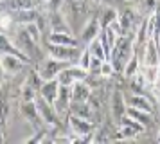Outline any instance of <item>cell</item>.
I'll use <instances>...</instances> for the list:
<instances>
[{
	"label": "cell",
	"mask_w": 160,
	"mask_h": 144,
	"mask_svg": "<svg viewBox=\"0 0 160 144\" xmlns=\"http://www.w3.org/2000/svg\"><path fill=\"white\" fill-rule=\"evenodd\" d=\"M133 54H135V42H133V38L130 34H122L117 38V43L112 49V54H110L108 61H112L117 74H122L124 65L130 61V58Z\"/></svg>",
	"instance_id": "obj_1"
},
{
	"label": "cell",
	"mask_w": 160,
	"mask_h": 144,
	"mask_svg": "<svg viewBox=\"0 0 160 144\" xmlns=\"http://www.w3.org/2000/svg\"><path fill=\"white\" fill-rule=\"evenodd\" d=\"M63 7L67 9V20L70 23L72 31L76 33L78 29H81L85 25V22L90 18V9H88L87 0H67Z\"/></svg>",
	"instance_id": "obj_2"
},
{
	"label": "cell",
	"mask_w": 160,
	"mask_h": 144,
	"mask_svg": "<svg viewBox=\"0 0 160 144\" xmlns=\"http://www.w3.org/2000/svg\"><path fill=\"white\" fill-rule=\"evenodd\" d=\"M45 52H47V56H52L56 59H63V61H68V63H78L81 54L79 47L56 45V43H51V42L45 43Z\"/></svg>",
	"instance_id": "obj_3"
},
{
	"label": "cell",
	"mask_w": 160,
	"mask_h": 144,
	"mask_svg": "<svg viewBox=\"0 0 160 144\" xmlns=\"http://www.w3.org/2000/svg\"><path fill=\"white\" fill-rule=\"evenodd\" d=\"M68 61H63V59H56V58L52 56H47L45 59H42L40 61V65H38V72L42 74V78L47 81V79H56L58 78V74L63 69H67L68 67Z\"/></svg>",
	"instance_id": "obj_4"
},
{
	"label": "cell",
	"mask_w": 160,
	"mask_h": 144,
	"mask_svg": "<svg viewBox=\"0 0 160 144\" xmlns=\"http://www.w3.org/2000/svg\"><path fill=\"white\" fill-rule=\"evenodd\" d=\"M140 22H142V18H140V11H137L135 7L126 6L122 11L119 13V23H121V27H122L124 34L137 33Z\"/></svg>",
	"instance_id": "obj_5"
},
{
	"label": "cell",
	"mask_w": 160,
	"mask_h": 144,
	"mask_svg": "<svg viewBox=\"0 0 160 144\" xmlns=\"http://www.w3.org/2000/svg\"><path fill=\"white\" fill-rule=\"evenodd\" d=\"M13 42H15L16 47L22 50V52H25L31 59H34V58H36V54H38V43L29 36V33L25 31L23 25L18 27V31H16L15 40H13Z\"/></svg>",
	"instance_id": "obj_6"
},
{
	"label": "cell",
	"mask_w": 160,
	"mask_h": 144,
	"mask_svg": "<svg viewBox=\"0 0 160 144\" xmlns=\"http://www.w3.org/2000/svg\"><path fill=\"white\" fill-rule=\"evenodd\" d=\"M36 108L38 112H40V117H42V121H43V124H47V126H58L59 124V114L56 112V108H54V105L52 103H49L47 99H43L40 94L36 95Z\"/></svg>",
	"instance_id": "obj_7"
},
{
	"label": "cell",
	"mask_w": 160,
	"mask_h": 144,
	"mask_svg": "<svg viewBox=\"0 0 160 144\" xmlns=\"http://www.w3.org/2000/svg\"><path fill=\"white\" fill-rule=\"evenodd\" d=\"M67 122H68V126H70V131L78 137H85V135H88V133H94L95 128H97L95 122L88 121V119H83V117L74 115V114H68Z\"/></svg>",
	"instance_id": "obj_8"
},
{
	"label": "cell",
	"mask_w": 160,
	"mask_h": 144,
	"mask_svg": "<svg viewBox=\"0 0 160 144\" xmlns=\"http://www.w3.org/2000/svg\"><path fill=\"white\" fill-rule=\"evenodd\" d=\"M20 112H22L23 119H25V121L34 128V131L40 130V126L43 124L42 117H40V112H38V108H36V101H25V99H22V101H20Z\"/></svg>",
	"instance_id": "obj_9"
},
{
	"label": "cell",
	"mask_w": 160,
	"mask_h": 144,
	"mask_svg": "<svg viewBox=\"0 0 160 144\" xmlns=\"http://www.w3.org/2000/svg\"><path fill=\"white\" fill-rule=\"evenodd\" d=\"M101 31H102V25H101L99 16H90L79 31V40L88 45L92 40H95L97 36L101 34Z\"/></svg>",
	"instance_id": "obj_10"
},
{
	"label": "cell",
	"mask_w": 160,
	"mask_h": 144,
	"mask_svg": "<svg viewBox=\"0 0 160 144\" xmlns=\"http://www.w3.org/2000/svg\"><path fill=\"white\" fill-rule=\"evenodd\" d=\"M126 108H128V103L124 99V94L121 90H113L110 97V110H112V117L115 124H119V121L126 115Z\"/></svg>",
	"instance_id": "obj_11"
},
{
	"label": "cell",
	"mask_w": 160,
	"mask_h": 144,
	"mask_svg": "<svg viewBox=\"0 0 160 144\" xmlns=\"http://www.w3.org/2000/svg\"><path fill=\"white\" fill-rule=\"evenodd\" d=\"M9 18L13 23H18V25H25V23H31V22H38L40 18V11L36 7H31V9H18V11H8Z\"/></svg>",
	"instance_id": "obj_12"
},
{
	"label": "cell",
	"mask_w": 160,
	"mask_h": 144,
	"mask_svg": "<svg viewBox=\"0 0 160 144\" xmlns=\"http://www.w3.org/2000/svg\"><path fill=\"white\" fill-rule=\"evenodd\" d=\"M0 65L6 74H18L25 69V61L16 54H0Z\"/></svg>",
	"instance_id": "obj_13"
},
{
	"label": "cell",
	"mask_w": 160,
	"mask_h": 144,
	"mask_svg": "<svg viewBox=\"0 0 160 144\" xmlns=\"http://www.w3.org/2000/svg\"><path fill=\"white\" fill-rule=\"evenodd\" d=\"M160 63V49H158V42L155 38H149L146 42L144 52H142V65H158Z\"/></svg>",
	"instance_id": "obj_14"
},
{
	"label": "cell",
	"mask_w": 160,
	"mask_h": 144,
	"mask_svg": "<svg viewBox=\"0 0 160 144\" xmlns=\"http://www.w3.org/2000/svg\"><path fill=\"white\" fill-rule=\"evenodd\" d=\"M0 54H16V56L22 58L27 65L31 63V58L27 56L25 52H22V50L18 49V47L15 45V42H13L8 34H4L2 31H0Z\"/></svg>",
	"instance_id": "obj_15"
},
{
	"label": "cell",
	"mask_w": 160,
	"mask_h": 144,
	"mask_svg": "<svg viewBox=\"0 0 160 144\" xmlns=\"http://www.w3.org/2000/svg\"><path fill=\"white\" fill-rule=\"evenodd\" d=\"M90 94H92V86L88 85L87 81H76V83L70 86L72 103H85V101H88Z\"/></svg>",
	"instance_id": "obj_16"
},
{
	"label": "cell",
	"mask_w": 160,
	"mask_h": 144,
	"mask_svg": "<svg viewBox=\"0 0 160 144\" xmlns=\"http://www.w3.org/2000/svg\"><path fill=\"white\" fill-rule=\"evenodd\" d=\"M58 92H59V81L58 79H47V81H43V85L40 86V90H38V94H40L43 99H47L49 103H52V105H54V101L58 97Z\"/></svg>",
	"instance_id": "obj_17"
},
{
	"label": "cell",
	"mask_w": 160,
	"mask_h": 144,
	"mask_svg": "<svg viewBox=\"0 0 160 144\" xmlns=\"http://www.w3.org/2000/svg\"><path fill=\"white\" fill-rule=\"evenodd\" d=\"M47 42L56 45H68V47H79V38H76L74 33H51L47 36Z\"/></svg>",
	"instance_id": "obj_18"
},
{
	"label": "cell",
	"mask_w": 160,
	"mask_h": 144,
	"mask_svg": "<svg viewBox=\"0 0 160 144\" xmlns=\"http://www.w3.org/2000/svg\"><path fill=\"white\" fill-rule=\"evenodd\" d=\"M128 106H135L144 110V112H151L153 114V103L146 94H131L128 97Z\"/></svg>",
	"instance_id": "obj_19"
},
{
	"label": "cell",
	"mask_w": 160,
	"mask_h": 144,
	"mask_svg": "<svg viewBox=\"0 0 160 144\" xmlns=\"http://www.w3.org/2000/svg\"><path fill=\"white\" fill-rule=\"evenodd\" d=\"M126 114L133 117V119H137L140 124H144L146 128L151 124L153 117H151V112H144V110H140V108H135V106H128L126 108Z\"/></svg>",
	"instance_id": "obj_20"
},
{
	"label": "cell",
	"mask_w": 160,
	"mask_h": 144,
	"mask_svg": "<svg viewBox=\"0 0 160 144\" xmlns=\"http://www.w3.org/2000/svg\"><path fill=\"white\" fill-rule=\"evenodd\" d=\"M140 70V59H138V56L137 54H133V56L130 58V61L124 65V70H122V78H126V79H130V78H133L137 72Z\"/></svg>",
	"instance_id": "obj_21"
},
{
	"label": "cell",
	"mask_w": 160,
	"mask_h": 144,
	"mask_svg": "<svg viewBox=\"0 0 160 144\" xmlns=\"http://www.w3.org/2000/svg\"><path fill=\"white\" fill-rule=\"evenodd\" d=\"M99 20H101L102 29L108 27V25H112L115 20H119V11L113 9V7H104V9H102V13L99 14Z\"/></svg>",
	"instance_id": "obj_22"
},
{
	"label": "cell",
	"mask_w": 160,
	"mask_h": 144,
	"mask_svg": "<svg viewBox=\"0 0 160 144\" xmlns=\"http://www.w3.org/2000/svg\"><path fill=\"white\" fill-rule=\"evenodd\" d=\"M88 47H90V50H92V54H94V56H97L99 59H102V61H104V59H108L106 52H104V47H102L101 40H99V36L88 43Z\"/></svg>",
	"instance_id": "obj_23"
},
{
	"label": "cell",
	"mask_w": 160,
	"mask_h": 144,
	"mask_svg": "<svg viewBox=\"0 0 160 144\" xmlns=\"http://www.w3.org/2000/svg\"><path fill=\"white\" fill-rule=\"evenodd\" d=\"M25 27V31L29 33V36L34 40L36 43H40V40H42V29H40V25H38L36 22H31V23H25L23 25Z\"/></svg>",
	"instance_id": "obj_24"
},
{
	"label": "cell",
	"mask_w": 160,
	"mask_h": 144,
	"mask_svg": "<svg viewBox=\"0 0 160 144\" xmlns=\"http://www.w3.org/2000/svg\"><path fill=\"white\" fill-rule=\"evenodd\" d=\"M78 63L85 69V70H88L90 69V63H92V50H90V47H85V49L81 50V54H79V59H78Z\"/></svg>",
	"instance_id": "obj_25"
},
{
	"label": "cell",
	"mask_w": 160,
	"mask_h": 144,
	"mask_svg": "<svg viewBox=\"0 0 160 144\" xmlns=\"http://www.w3.org/2000/svg\"><path fill=\"white\" fill-rule=\"evenodd\" d=\"M102 101L104 99H102V92L101 90H99V92H94V90H92L90 97H88V105L94 108L95 112H99V110L102 108Z\"/></svg>",
	"instance_id": "obj_26"
},
{
	"label": "cell",
	"mask_w": 160,
	"mask_h": 144,
	"mask_svg": "<svg viewBox=\"0 0 160 144\" xmlns=\"http://www.w3.org/2000/svg\"><path fill=\"white\" fill-rule=\"evenodd\" d=\"M119 124H126V126H131V128H135L137 131H140V133H142V131H146V126H144V124H140V122H138L137 119L130 117L128 114H126V115L122 117V119L119 121ZM119 124H117V126H119Z\"/></svg>",
	"instance_id": "obj_27"
},
{
	"label": "cell",
	"mask_w": 160,
	"mask_h": 144,
	"mask_svg": "<svg viewBox=\"0 0 160 144\" xmlns=\"http://www.w3.org/2000/svg\"><path fill=\"white\" fill-rule=\"evenodd\" d=\"M140 2V6H138V11H142V13H148L151 14L155 9H157V0H138Z\"/></svg>",
	"instance_id": "obj_28"
},
{
	"label": "cell",
	"mask_w": 160,
	"mask_h": 144,
	"mask_svg": "<svg viewBox=\"0 0 160 144\" xmlns=\"http://www.w3.org/2000/svg\"><path fill=\"white\" fill-rule=\"evenodd\" d=\"M101 76L102 78H112L113 74H117L115 72V69H113V65H112V61H108V59H104L102 61V65H101Z\"/></svg>",
	"instance_id": "obj_29"
},
{
	"label": "cell",
	"mask_w": 160,
	"mask_h": 144,
	"mask_svg": "<svg viewBox=\"0 0 160 144\" xmlns=\"http://www.w3.org/2000/svg\"><path fill=\"white\" fill-rule=\"evenodd\" d=\"M4 74H6V72H4L2 65H0V86H2V81H4Z\"/></svg>",
	"instance_id": "obj_30"
},
{
	"label": "cell",
	"mask_w": 160,
	"mask_h": 144,
	"mask_svg": "<svg viewBox=\"0 0 160 144\" xmlns=\"http://www.w3.org/2000/svg\"><path fill=\"white\" fill-rule=\"evenodd\" d=\"M90 2H94V4H97V6H99V4H102V2H104V0H90Z\"/></svg>",
	"instance_id": "obj_31"
},
{
	"label": "cell",
	"mask_w": 160,
	"mask_h": 144,
	"mask_svg": "<svg viewBox=\"0 0 160 144\" xmlns=\"http://www.w3.org/2000/svg\"><path fill=\"white\" fill-rule=\"evenodd\" d=\"M157 142H160V130H158V133H157Z\"/></svg>",
	"instance_id": "obj_32"
},
{
	"label": "cell",
	"mask_w": 160,
	"mask_h": 144,
	"mask_svg": "<svg viewBox=\"0 0 160 144\" xmlns=\"http://www.w3.org/2000/svg\"><path fill=\"white\" fill-rule=\"evenodd\" d=\"M36 2H45V4H47V2H49V0H36Z\"/></svg>",
	"instance_id": "obj_33"
},
{
	"label": "cell",
	"mask_w": 160,
	"mask_h": 144,
	"mask_svg": "<svg viewBox=\"0 0 160 144\" xmlns=\"http://www.w3.org/2000/svg\"><path fill=\"white\" fill-rule=\"evenodd\" d=\"M158 49H160V40H158Z\"/></svg>",
	"instance_id": "obj_34"
},
{
	"label": "cell",
	"mask_w": 160,
	"mask_h": 144,
	"mask_svg": "<svg viewBox=\"0 0 160 144\" xmlns=\"http://www.w3.org/2000/svg\"><path fill=\"white\" fill-rule=\"evenodd\" d=\"M0 31H2V27H0Z\"/></svg>",
	"instance_id": "obj_35"
},
{
	"label": "cell",
	"mask_w": 160,
	"mask_h": 144,
	"mask_svg": "<svg viewBox=\"0 0 160 144\" xmlns=\"http://www.w3.org/2000/svg\"><path fill=\"white\" fill-rule=\"evenodd\" d=\"M0 2H2V0H0Z\"/></svg>",
	"instance_id": "obj_36"
}]
</instances>
